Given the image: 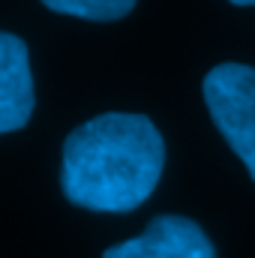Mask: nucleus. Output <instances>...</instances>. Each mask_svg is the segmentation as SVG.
<instances>
[{"mask_svg": "<svg viewBox=\"0 0 255 258\" xmlns=\"http://www.w3.org/2000/svg\"><path fill=\"white\" fill-rule=\"evenodd\" d=\"M165 141L144 114L108 111L84 120L63 141L60 189L90 213H129L156 189Z\"/></svg>", "mask_w": 255, "mask_h": 258, "instance_id": "obj_1", "label": "nucleus"}, {"mask_svg": "<svg viewBox=\"0 0 255 258\" xmlns=\"http://www.w3.org/2000/svg\"><path fill=\"white\" fill-rule=\"evenodd\" d=\"M201 93L210 120L255 180V69L246 63L213 66L201 81Z\"/></svg>", "mask_w": 255, "mask_h": 258, "instance_id": "obj_2", "label": "nucleus"}, {"mask_svg": "<svg viewBox=\"0 0 255 258\" xmlns=\"http://www.w3.org/2000/svg\"><path fill=\"white\" fill-rule=\"evenodd\" d=\"M102 258H216V249L195 219L162 213L138 237L108 246Z\"/></svg>", "mask_w": 255, "mask_h": 258, "instance_id": "obj_3", "label": "nucleus"}, {"mask_svg": "<svg viewBox=\"0 0 255 258\" xmlns=\"http://www.w3.org/2000/svg\"><path fill=\"white\" fill-rule=\"evenodd\" d=\"M33 102L30 51L21 36L0 30V135L27 126Z\"/></svg>", "mask_w": 255, "mask_h": 258, "instance_id": "obj_4", "label": "nucleus"}, {"mask_svg": "<svg viewBox=\"0 0 255 258\" xmlns=\"http://www.w3.org/2000/svg\"><path fill=\"white\" fill-rule=\"evenodd\" d=\"M51 12L84 18V21H120L135 6V0H39Z\"/></svg>", "mask_w": 255, "mask_h": 258, "instance_id": "obj_5", "label": "nucleus"}, {"mask_svg": "<svg viewBox=\"0 0 255 258\" xmlns=\"http://www.w3.org/2000/svg\"><path fill=\"white\" fill-rule=\"evenodd\" d=\"M228 3H234V6H255V0H228Z\"/></svg>", "mask_w": 255, "mask_h": 258, "instance_id": "obj_6", "label": "nucleus"}]
</instances>
